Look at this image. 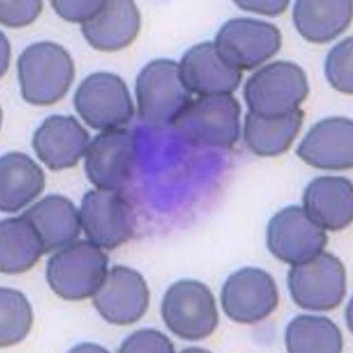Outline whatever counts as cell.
I'll list each match as a JSON object with an SVG mask.
<instances>
[{
	"instance_id": "cell-12",
	"label": "cell",
	"mask_w": 353,
	"mask_h": 353,
	"mask_svg": "<svg viewBox=\"0 0 353 353\" xmlns=\"http://www.w3.org/2000/svg\"><path fill=\"white\" fill-rule=\"evenodd\" d=\"M327 242L324 229L300 207L283 209L273 216L268 227L267 243L270 253L291 265L303 263L321 254Z\"/></svg>"
},
{
	"instance_id": "cell-19",
	"label": "cell",
	"mask_w": 353,
	"mask_h": 353,
	"mask_svg": "<svg viewBox=\"0 0 353 353\" xmlns=\"http://www.w3.org/2000/svg\"><path fill=\"white\" fill-rule=\"evenodd\" d=\"M140 28L137 5L130 0H115L105 1L96 16L81 25V32L94 49L114 52L132 44Z\"/></svg>"
},
{
	"instance_id": "cell-27",
	"label": "cell",
	"mask_w": 353,
	"mask_h": 353,
	"mask_svg": "<svg viewBox=\"0 0 353 353\" xmlns=\"http://www.w3.org/2000/svg\"><path fill=\"white\" fill-rule=\"evenodd\" d=\"M353 40L349 37L337 44L325 61V74L330 85L339 92H353L352 60Z\"/></svg>"
},
{
	"instance_id": "cell-17",
	"label": "cell",
	"mask_w": 353,
	"mask_h": 353,
	"mask_svg": "<svg viewBox=\"0 0 353 353\" xmlns=\"http://www.w3.org/2000/svg\"><path fill=\"white\" fill-rule=\"evenodd\" d=\"M181 77L192 93L199 96L230 94L242 80V72L219 56L214 43L205 42L190 49L179 65Z\"/></svg>"
},
{
	"instance_id": "cell-11",
	"label": "cell",
	"mask_w": 353,
	"mask_h": 353,
	"mask_svg": "<svg viewBox=\"0 0 353 353\" xmlns=\"http://www.w3.org/2000/svg\"><path fill=\"white\" fill-rule=\"evenodd\" d=\"M85 155V173L92 184L120 192L132 178L137 147L132 133L119 128L97 135Z\"/></svg>"
},
{
	"instance_id": "cell-22",
	"label": "cell",
	"mask_w": 353,
	"mask_h": 353,
	"mask_svg": "<svg viewBox=\"0 0 353 353\" xmlns=\"http://www.w3.org/2000/svg\"><path fill=\"white\" fill-rule=\"evenodd\" d=\"M352 1H297L294 21L301 35L314 43L330 42L348 28Z\"/></svg>"
},
{
	"instance_id": "cell-10",
	"label": "cell",
	"mask_w": 353,
	"mask_h": 353,
	"mask_svg": "<svg viewBox=\"0 0 353 353\" xmlns=\"http://www.w3.org/2000/svg\"><path fill=\"white\" fill-rule=\"evenodd\" d=\"M79 214L88 239L105 250L125 243L137 227L133 208L119 191L97 189L87 192Z\"/></svg>"
},
{
	"instance_id": "cell-4",
	"label": "cell",
	"mask_w": 353,
	"mask_h": 353,
	"mask_svg": "<svg viewBox=\"0 0 353 353\" xmlns=\"http://www.w3.org/2000/svg\"><path fill=\"white\" fill-rule=\"evenodd\" d=\"M309 91L307 76L300 66L278 61L252 74L244 86L243 94L249 112L275 118L299 110Z\"/></svg>"
},
{
	"instance_id": "cell-2",
	"label": "cell",
	"mask_w": 353,
	"mask_h": 353,
	"mask_svg": "<svg viewBox=\"0 0 353 353\" xmlns=\"http://www.w3.org/2000/svg\"><path fill=\"white\" fill-rule=\"evenodd\" d=\"M192 94L183 83L178 63L169 59L154 60L137 78L139 118L154 128L174 125L192 103Z\"/></svg>"
},
{
	"instance_id": "cell-29",
	"label": "cell",
	"mask_w": 353,
	"mask_h": 353,
	"mask_svg": "<svg viewBox=\"0 0 353 353\" xmlns=\"http://www.w3.org/2000/svg\"><path fill=\"white\" fill-rule=\"evenodd\" d=\"M0 21L11 28H19L35 21L42 12L43 3L34 1H8L2 0Z\"/></svg>"
},
{
	"instance_id": "cell-24",
	"label": "cell",
	"mask_w": 353,
	"mask_h": 353,
	"mask_svg": "<svg viewBox=\"0 0 353 353\" xmlns=\"http://www.w3.org/2000/svg\"><path fill=\"white\" fill-rule=\"evenodd\" d=\"M303 118L304 112L301 110L275 118H264L249 112L244 124V140L257 155H279L293 144L301 131Z\"/></svg>"
},
{
	"instance_id": "cell-7",
	"label": "cell",
	"mask_w": 353,
	"mask_h": 353,
	"mask_svg": "<svg viewBox=\"0 0 353 353\" xmlns=\"http://www.w3.org/2000/svg\"><path fill=\"white\" fill-rule=\"evenodd\" d=\"M74 104L85 123L99 131L121 128L134 115L125 81L110 72L94 73L84 79L74 94Z\"/></svg>"
},
{
	"instance_id": "cell-8",
	"label": "cell",
	"mask_w": 353,
	"mask_h": 353,
	"mask_svg": "<svg viewBox=\"0 0 353 353\" xmlns=\"http://www.w3.org/2000/svg\"><path fill=\"white\" fill-rule=\"evenodd\" d=\"M288 287L299 307L311 311H330L343 301L345 270L339 258L321 252L307 261L293 265L288 274Z\"/></svg>"
},
{
	"instance_id": "cell-13",
	"label": "cell",
	"mask_w": 353,
	"mask_h": 353,
	"mask_svg": "<svg viewBox=\"0 0 353 353\" xmlns=\"http://www.w3.org/2000/svg\"><path fill=\"white\" fill-rule=\"evenodd\" d=\"M279 294L272 276L266 271L243 268L228 277L221 291L223 311L242 324L260 322L273 313Z\"/></svg>"
},
{
	"instance_id": "cell-16",
	"label": "cell",
	"mask_w": 353,
	"mask_h": 353,
	"mask_svg": "<svg viewBox=\"0 0 353 353\" xmlns=\"http://www.w3.org/2000/svg\"><path fill=\"white\" fill-rule=\"evenodd\" d=\"M307 165L341 171L353 165V123L349 119H324L310 129L296 149Z\"/></svg>"
},
{
	"instance_id": "cell-25",
	"label": "cell",
	"mask_w": 353,
	"mask_h": 353,
	"mask_svg": "<svg viewBox=\"0 0 353 353\" xmlns=\"http://www.w3.org/2000/svg\"><path fill=\"white\" fill-rule=\"evenodd\" d=\"M285 342L292 353H339L343 347L337 325L327 317L311 315L298 316L290 323Z\"/></svg>"
},
{
	"instance_id": "cell-15",
	"label": "cell",
	"mask_w": 353,
	"mask_h": 353,
	"mask_svg": "<svg viewBox=\"0 0 353 353\" xmlns=\"http://www.w3.org/2000/svg\"><path fill=\"white\" fill-rule=\"evenodd\" d=\"M90 145V134L73 117L52 115L33 135L32 147L39 160L52 171L78 164Z\"/></svg>"
},
{
	"instance_id": "cell-1",
	"label": "cell",
	"mask_w": 353,
	"mask_h": 353,
	"mask_svg": "<svg viewBox=\"0 0 353 353\" xmlns=\"http://www.w3.org/2000/svg\"><path fill=\"white\" fill-rule=\"evenodd\" d=\"M17 66L22 96L34 105L57 103L70 90L76 74L70 53L52 42L27 47Z\"/></svg>"
},
{
	"instance_id": "cell-23",
	"label": "cell",
	"mask_w": 353,
	"mask_h": 353,
	"mask_svg": "<svg viewBox=\"0 0 353 353\" xmlns=\"http://www.w3.org/2000/svg\"><path fill=\"white\" fill-rule=\"evenodd\" d=\"M0 244V270L5 274L26 272L45 254L37 230L23 215L1 221Z\"/></svg>"
},
{
	"instance_id": "cell-5",
	"label": "cell",
	"mask_w": 353,
	"mask_h": 353,
	"mask_svg": "<svg viewBox=\"0 0 353 353\" xmlns=\"http://www.w3.org/2000/svg\"><path fill=\"white\" fill-rule=\"evenodd\" d=\"M241 106L230 94L201 96L192 100L174 126L192 144L228 149L239 141Z\"/></svg>"
},
{
	"instance_id": "cell-3",
	"label": "cell",
	"mask_w": 353,
	"mask_h": 353,
	"mask_svg": "<svg viewBox=\"0 0 353 353\" xmlns=\"http://www.w3.org/2000/svg\"><path fill=\"white\" fill-rule=\"evenodd\" d=\"M108 259L90 241H74L50 257L46 279L50 287L65 301H78L93 296L108 274Z\"/></svg>"
},
{
	"instance_id": "cell-31",
	"label": "cell",
	"mask_w": 353,
	"mask_h": 353,
	"mask_svg": "<svg viewBox=\"0 0 353 353\" xmlns=\"http://www.w3.org/2000/svg\"><path fill=\"white\" fill-rule=\"evenodd\" d=\"M244 10L268 16L281 14L288 8V1H236Z\"/></svg>"
},
{
	"instance_id": "cell-26",
	"label": "cell",
	"mask_w": 353,
	"mask_h": 353,
	"mask_svg": "<svg viewBox=\"0 0 353 353\" xmlns=\"http://www.w3.org/2000/svg\"><path fill=\"white\" fill-rule=\"evenodd\" d=\"M0 299V345L8 347L23 341L28 335L33 323V312L28 300L19 290L1 288Z\"/></svg>"
},
{
	"instance_id": "cell-20",
	"label": "cell",
	"mask_w": 353,
	"mask_h": 353,
	"mask_svg": "<svg viewBox=\"0 0 353 353\" xmlns=\"http://www.w3.org/2000/svg\"><path fill=\"white\" fill-rule=\"evenodd\" d=\"M23 215L37 230L43 243L45 254L73 243L83 228L79 210L70 200L61 195L45 196Z\"/></svg>"
},
{
	"instance_id": "cell-14",
	"label": "cell",
	"mask_w": 353,
	"mask_h": 353,
	"mask_svg": "<svg viewBox=\"0 0 353 353\" xmlns=\"http://www.w3.org/2000/svg\"><path fill=\"white\" fill-rule=\"evenodd\" d=\"M150 302V291L137 271L114 266L93 296V304L107 322L127 325L143 316Z\"/></svg>"
},
{
	"instance_id": "cell-28",
	"label": "cell",
	"mask_w": 353,
	"mask_h": 353,
	"mask_svg": "<svg viewBox=\"0 0 353 353\" xmlns=\"http://www.w3.org/2000/svg\"><path fill=\"white\" fill-rule=\"evenodd\" d=\"M120 352H174L172 342L162 332L141 330L134 332L122 343Z\"/></svg>"
},
{
	"instance_id": "cell-18",
	"label": "cell",
	"mask_w": 353,
	"mask_h": 353,
	"mask_svg": "<svg viewBox=\"0 0 353 353\" xmlns=\"http://www.w3.org/2000/svg\"><path fill=\"white\" fill-rule=\"evenodd\" d=\"M305 212L319 226L337 232L353 219V187L342 176H321L310 182L303 194Z\"/></svg>"
},
{
	"instance_id": "cell-9",
	"label": "cell",
	"mask_w": 353,
	"mask_h": 353,
	"mask_svg": "<svg viewBox=\"0 0 353 353\" xmlns=\"http://www.w3.org/2000/svg\"><path fill=\"white\" fill-rule=\"evenodd\" d=\"M279 29L250 18H236L223 25L214 46L221 59L237 70H251L272 58L281 48Z\"/></svg>"
},
{
	"instance_id": "cell-30",
	"label": "cell",
	"mask_w": 353,
	"mask_h": 353,
	"mask_svg": "<svg viewBox=\"0 0 353 353\" xmlns=\"http://www.w3.org/2000/svg\"><path fill=\"white\" fill-rule=\"evenodd\" d=\"M105 1H52L51 4L57 14L72 23H81L96 16Z\"/></svg>"
},
{
	"instance_id": "cell-21",
	"label": "cell",
	"mask_w": 353,
	"mask_h": 353,
	"mask_svg": "<svg viewBox=\"0 0 353 353\" xmlns=\"http://www.w3.org/2000/svg\"><path fill=\"white\" fill-rule=\"evenodd\" d=\"M0 209L15 213L28 205L43 192V169L30 156L10 152L0 159Z\"/></svg>"
},
{
	"instance_id": "cell-6",
	"label": "cell",
	"mask_w": 353,
	"mask_h": 353,
	"mask_svg": "<svg viewBox=\"0 0 353 353\" xmlns=\"http://www.w3.org/2000/svg\"><path fill=\"white\" fill-rule=\"evenodd\" d=\"M161 314L174 335L189 341L210 336L219 322L212 291L205 284L192 280L176 282L168 289Z\"/></svg>"
}]
</instances>
